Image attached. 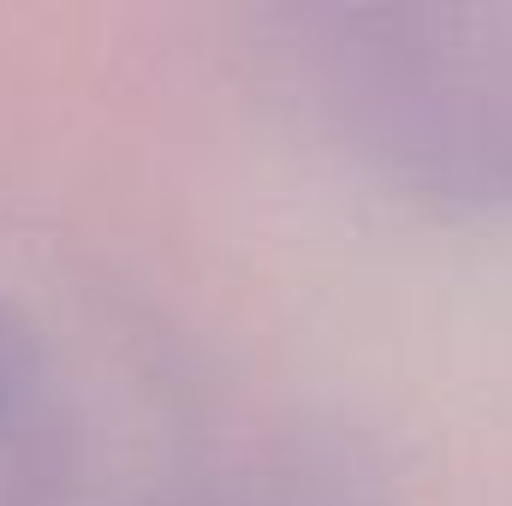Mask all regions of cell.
Returning <instances> with one entry per match:
<instances>
[{
    "instance_id": "cell-3",
    "label": "cell",
    "mask_w": 512,
    "mask_h": 506,
    "mask_svg": "<svg viewBox=\"0 0 512 506\" xmlns=\"http://www.w3.org/2000/svg\"><path fill=\"white\" fill-rule=\"evenodd\" d=\"M30 387H36V346L24 334V322L0 304V435L24 417Z\"/></svg>"
},
{
    "instance_id": "cell-2",
    "label": "cell",
    "mask_w": 512,
    "mask_h": 506,
    "mask_svg": "<svg viewBox=\"0 0 512 506\" xmlns=\"http://www.w3.org/2000/svg\"><path fill=\"white\" fill-rule=\"evenodd\" d=\"M137 506H393L370 453L334 429H274L256 447Z\"/></svg>"
},
{
    "instance_id": "cell-1",
    "label": "cell",
    "mask_w": 512,
    "mask_h": 506,
    "mask_svg": "<svg viewBox=\"0 0 512 506\" xmlns=\"http://www.w3.org/2000/svg\"><path fill=\"white\" fill-rule=\"evenodd\" d=\"M292 30L370 173L441 215L512 221V6H328Z\"/></svg>"
}]
</instances>
